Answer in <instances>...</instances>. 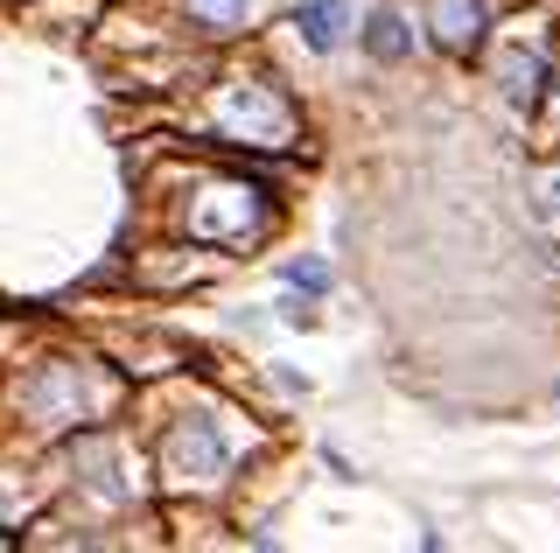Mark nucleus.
<instances>
[{
  "instance_id": "3",
  "label": "nucleus",
  "mask_w": 560,
  "mask_h": 553,
  "mask_svg": "<svg viewBox=\"0 0 560 553\" xmlns=\"http://www.w3.org/2000/svg\"><path fill=\"white\" fill-rule=\"evenodd\" d=\"M288 281H294V287H308V295H323V287H329V273L308 259V267H288Z\"/></svg>"
},
{
  "instance_id": "2",
  "label": "nucleus",
  "mask_w": 560,
  "mask_h": 553,
  "mask_svg": "<svg viewBox=\"0 0 560 553\" xmlns=\"http://www.w3.org/2000/svg\"><path fill=\"white\" fill-rule=\"evenodd\" d=\"M294 28L308 36V49H337L343 43V8L337 0H308V8L294 14Z\"/></svg>"
},
{
  "instance_id": "4",
  "label": "nucleus",
  "mask_w": 560,
  "mask_h": 553,
  "mask_svg": "<svg viewBox=\"0 0 560 553\" xmlns=\"http://www.w3.org/2000/svg\"><path fill=\"white\" fill-rule=\"evenodd\" d=\"M210 22H245V0H197Z\"/></svg>"
},
{
  "instance_id": "1",
  "label": "nucleus",
  "mask_w": 560,
  "mask_h": 553,
  "mask_svg": "<svg viewBox=\"0 0 560 553\" xmlns=\"http://www.w3.org/2000/svg\"><path fill=\"white\" fill-rule=\"evenodd\" d=\"M428 28L442 49H477L483 36V8L477 0H428Z\"/></svg>"
}]
</instances>
